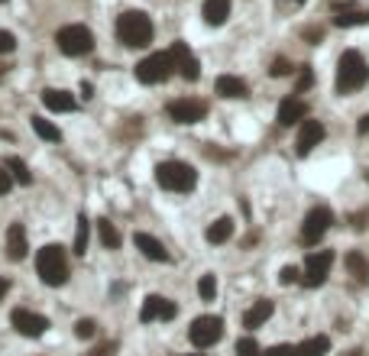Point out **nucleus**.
<instances>
[{
    "label": "nucleus",
    "instance_id": "obj_9",
    "mask_svg": "<svg viewBox=\"0 0 369 356\" xmlns=\"http://www.w3.org/2000/svg\"><path fill=\"white\" fill-rule=\"evenodd\" d=\"M330 266H334V249H318V253H311L308 259H304V275L302 282L308 285V289H318V285H324L330 275Z\"/></svg>",
    "mask_w": 369,
    "mask_h": 356
},
{
    "label": "nucleus",
    "instance_id": "obj_21",
    "mask_svg": "<svg viewBox=\"0 0 369 356\" xmlns=\"http://www.w3.org/2000/svg\"><path fill=\"white\" fill-rule=\"evenodd\" d=\"M230 0H204V20H208L210 26H220L227 23V17H230Z\"/></svg>",
    "mask_w": 369,
    "mask_h": 356
},
{
    "label": "nucleus",
    "instance_id": "obj_33",
    "mask_svg": "<svg viewBox=\"0 0 369 356\" xmlns=\"http://www.w3.org/2000/svg\"><path fill=\"white\" fill-rule=\"evenodd\" d=\"M269 75H272V78H286V75H292V62H288V59H276L272 65H269Z\"/></svg>",
    "mask_w": 369,
    "mask_h": 356
},
{
    "label": "nucleus",
    "instance_id": "obj_26",
    "mask_svg": "<svg viewBox=\"0 0 369 356\" xmlns=\"http://www.w3.org/2000/svg\"><path fill=\"white\" fill-rule=\"evenodd\" d=\"M98 237H101V243L107 246V249H117V246H120V233H117V227H114L107 217H98Z\"/></svg>",
    "mask_w": 369,
    "mask_h": 356
},
{
    "label": "nucleus",
    "instance_id": "obj_8",
    "mask_svg": "<svg viewBox=\"0 0 369 356\" xmlns=\"http://www.w3.org/2000/svg\"><path fill=\"white\" fill-rule=\"evenodd\" d=\"M330 224H334L330 207H311V211L304 214V224H302V243L318 246L321 240H324V233L330 230Z\"/></svg>",
    "mask_w": 369,
    "mask_h": 356
},
{
    "label": "nucleus",
    "instance_id": "obj_19",
    "mask_svg": "<svg viewBox=\"0 0 369 356\" xmlns=\"http://www.w3.org/2000/svg\"><path fill=\"white\" fill-rule=\"evenodd\" d=\"M272 311H276V305L269 301V298H260V301H253V308L243 314V327L246 331H256V327H262V324L272 317Z\"/></svg>",
    "mask_w": 369,
    "mask_h": 356
},
{
    "label": "nucleus",
    "instance_id": "obj_37",
    "mask_svg": "<svg viewBox=\"0 0 369 356\" xmlns=\"http://www.w3.org/2000/svg\"><path fill=\"white\" fill-rule=\"evenodd\" d=\"M117 353V343H114V340H110V343H101V347H94L91 350V356H114Z\"/></svg>",
    "mask_w": 369,
    "mask_h": 356
},
{
    "label": "nucleus",
    "instance_id": "obj_36",
    "mask_svg": "<svg viewBox=\"0 0 369 356\" xmlns=\"http://www.w3.org/2000/svg\"><path fill=\"white\" fill-rule=\"evenodd\" d=\"M314 85V75H311V65H302V78H298V94L304 91V88Z\"/></svg>",
    "mask_w": 369,
    "mask_h": 356
},
{
    "label": "nucleus",
    "instance_id": "obj_29",
    "mask_svg": "<svg viewBox=\"0 0 369 356\" xmlns=\"http://www.w3.org/2000/svg\"><path fill=\"white\" fill-rule=\"evenodd\" d=\"M88 253V221L78 217V233H75V256Z\"/></svg>",
    "mask_w": 369,
    "mask_h": 356
},
{
    "label": "nucleus",
    "instance_id": "obj_39",
    "mask_svg": "<svg viewBox=\"0 0 369 356\" xmlns=\"http://www.w3.org/2000/svg\"><path fill=\"white\" fill-rule=\"evenodd\" d=\"M10 188H13V175H7V172H0V198L7 195Z\"/></svg>",
    "mask_w": 369,
    "mask_h": 356
},
{
    "label": "nucleus",
    "instance_id": "obj_31",
    "mask_svg": "<svg viewBox=\"0 0 369 356\" xmlns=\"http://www.w3.org/2000/svg\"><path fill=\"white\" fill-rule=\"evenodd\" d=\"M236 356H262V350H260V343H256V337L236 340Z\"/></svg>",
    "mask_w": 369,
    "mask_h": 356
},
{
    "label": "nucleus",
    "instance_id": "obj_28",
    "mask_svg": "<svg viewBox=\"0 0 369 356\" xmlns=\"http://www.w3.org/2000/svg\"><path fill=\"white\" fill-rule=\"evenodd\" d=\"M198 295L204 298V301H214V295H217V279L214 275H201V282H198Z\"/></svg>",
    "mask_w": 369,
    "mask_h": 356
},
{
    "label": "nucleus",
    "instance_id": "obj_5",
    "mask_svg": "<svg viewBox=\"0 0 369 356\" xmlns=\"http://www.w3.org/2000/svg\"><path fill=\"white\" fill-rule=\"evenodd\" d=\"M55 43H59L62 55H72V59H78V55H88V52L94 49V36H91V29H88V26L68 23V26H62L59 33H55Z\"/></svg>",
    "mask_w": 369,
    "mask_h": 356
},
{
    "label": "nucleus",
    "instance_id": "obj_3",
    "mask_svg": "<svg viewBox=\"0 0 369 356\" xmlns=\"http://www.w3.org/2000/svg\"><path fill=\"white\" fill-rule=\"evenodd\" d=\"M36 272H39V279L52 289H59L68 282V256H65V246L59 243H49L42 246L39 256H36Z\"/></svg>",
    "mask_w": 369,
    "mask_h": 356
},
{
    "label": "nucleus",
    "instance_id": "obj_27",
    "mask_svg": "<svg viewBox=\"0 0 369 356\" xmlns=\"http://www.w3.org/2000/svg\"><path fill=\"white\" fill-rule=\"evenodd\" d=\"M33 130H36V136L49 139V143H59V139H62V130L55 127L52 120H46V117H33Z\"/></svg>",
    "mask_w": 369,
    "mask_h": 356
},
{
    "label": "nucleus",
    "instance_id": "obj_45",
    "mask_svg": "<svg viewBox=\"0 0 369 356\" xmlns=\"http://www.w3.org/2000/svg\"><path fill=\"white\" fill-rule=\"evenodd\" d=\"M192 356H201V353H192Z\"/></svg>",
    "mask_w": 369,
    "mask_h": 356
},
{
    "label": "nucleus",
    "instance_id": "obj_22",
    "mask_svg": "<svg viewBox=\"0 0 369 356\" xmlns=\"http://www.w3.org/2000/svg\"><path fill=\"white\" fill-rule=\"evenodd\" d=\"M204 237H208V243H214V246L227 243V240L234 237V221H230V217H217V221L208 227V233H204Z\"/></svg>",
    "mask_w": 369,
    "mask_h": 356
},
{
    "label": "nucleus",
    "instance_id": "obj_44",
    "mask_svg": "<svg viewBox=\"0 0 369 356\" xmlns=\"http://www.w3.org/2000/svg\"><path fill=\"white\" fill-rule=\"evenodd\" d=\"M295 4H304V0H295Z\"/></svg>",
    "mask_w": 369,
    "mask_h": 356
},
{
    "label": "nucleus",
    "instance_id": "obj_14",
    "mask_svg": "<svg viewBox=\"0 0 369 356\" xmlns=\"http://www.w3.org/2000/svg\"><path fill=\"white\" fill-rule=\"evenodd\" d=\"M308 120V104L298 101V97H286L279 104V123L282 127H295V123H304Z\"/></svg>",
    "mask_w": 369,
    "mask_h": 356
},
{
    "label": "nucleus",
    "instance_id": "obj_11",
    "mask_svg": "<svg viewBox=\"0 0 369 356\" xmlns=\"http://www.w3.org/2000/svg\"><path fill=\"white\" fill-rule=\"evenodd\" d=\"M166 114L175 120V123H198V120H204V114H208V104L194 101V97H178V101H172L166 107Z\"/></svg>",
    "mask_w": 369,
    "mask_h": 356
},
{
    "label": "nucleus",
    "instance_id": "obj_2",
    "mask_svg": "<svg viewBox=\"0 0 369 356\" xmlns=\"http://www.w3.org/2000/svg\"><path fill=\"white\" fill-rule=\"evenodd\" d=\"M369 81V65L356 49H347L337 62V94H353Z\"/></svg>",
    "mask_w": 369,
    "mask_h": 356
},
{
    "label": "nucleus",
    "instance_id": "obj_16",
    "mask_svg": "<svg viewBox=\"0 0 369 356\" xmlns=\"http://www.w3.org/2000/svg\"><path fill=\"white\" fill-rule=\"evenodd\" d=\"M39 97H42V104H46V111H55V114H68L78 107L75 97L68 91H59V88H46Z\"/></svg>",
    "mask_w": 369,
    "mask_h": 356
},
{
    "label": "nucleus",
    "instance_id": "obj_12",
    "mask_svg": "<svg viewBox=\"0 0 369 356\" xmlns=\"http://www.w3.org/2000/svg\"><path fill=\"white\" fill-rule=\"evenodd\" d=\"M178 314V305L175 301H168L162 295H146L143 308H140V321L143 324H152V321H172Z\"/></svg>",
    "mask_w": 369,
    "mask_h": 356
},
{
    "label": "nucleus",
    "instance_id": "obj_30",
    "mask_svg": "<svg viewBox=\"0 0 369 356\" xmlns=\"http://www.w3.org/2000/svg\"><path fill=\"white\" fill-rule=\"evenodd\" d=\"M7 169L13 172V178H17L20 185H29V182H33V175H29V169H26L23 162L20 159H7Z\"/></svg>",
    "mask_w": 369,
    "mask_h": 356
},
{
    "label": "nucleus",
    "instance_id": "obj_25",
    "mask_svg": "<svg viewBox=\"0 0 369 356\" xmlns=\"http://www.w3.org/2000/svg\"><path fill=\"white\" fill-rule=\"evenodd\" d=\"M347 269H350V275L356 282H369V263H366V256L363 253H347Z\"/></svg>",
    "mask_w": 369,
    "mask_h": 356
},
{
    "label": "nucleus",
    "instance_id": "obj_34",
    "mask_svg": "<svg viewBox=\"0 0 369 356\" xmlns=\"http://www.w3.org/2000/svg\"><path fill=\"white\" fill-rule=\"evenodd\" d=\"M17 49V39L10 29H0V55H10V52Z\"/></svg>",
    "mask_w": 369,
    "mask_h": 356
},
{
    "label": "nucleus",
    "instance_id": "obj_20",
    "mask_svg": "<svg viewBox=\"0 0 369 356\" xmlns=\"http://www.w3.org/2000/svg\"><path fill=\"white\" fill-rule=\"evenodd\" d=\"M214 91L220 94V97H246V81L236 75H220L217 81H214Z\"/></svg>",
    "mask_w": 369,
    "mask_h": 356
},
{
    "label": "nucleus",
    "instance_id": "obj_41",
    "mask_svg": "<svg viewBox=\"0 0 369 356\" xmlns=\"http://www.w3.org/2000/svg\"><path fill=\"white\" fill-rule=\"evenodd\" d=\"M356 130H360V133H369V114L360 120V127H356Z\"/></svg>",
    "mask_w": 369,
    "mask_h": 356
},
{
    "label": "nucleus",
    "instance_id": "obj_18",
    "mask_svg": "<svg viewBox=\"0 0 369 356\" xmlns=\"http://www.w3.org/2000/svg\"><path fill=\"white\" fill-rule=\"evenodd\" d=\"M26 253H29V246H26V230H23V224H10V227H7V259L20 263Z\"/></svg>",
    "mask_w": 369,
    "mask_h": 356
},
{
    "label": "nucleus",
    "instance_id": "obj_40",
    "mask_svg": "<svg viewBox=\"0 0 369 356\" xmlns=\"http://www.w3.org/2000/svg\"><path fill=\"white\" fill-rule=\"evenodd\" d=\"M7 292H10V282H7V279H0V301L7 298Z\"/></svg>",
    "mask_w": 369,
    "mask_h": 356
},
{
    "label": "nucleus",
    "instance_id": "obj_4",
    "mask_svg": "<svg viewBox=\"0 0 369 356\" xmlns=\"http://www.w3.org/2000/svg\"><path fill=\"white\" fill-rule=\"evenodd\" d=\"M156 182H159L166 191L188 195V191H194V185H198V172H194V165H188V162L168 159V162H159V165H156Z\"/></svg>",
    "mask_w": 369,
    "mask_h": 356
},
{
    "label": "nucleus",
    "instance_id": "obj_32",
    "mask_svg": "<svg viewBox=\"0 0 369 356\" xmlns=\"http://www.w3.org/2000/svg\"><path fill=\"white\" fill-rule=\"evenodd\" d=\"M75 334L81 340H91V337H98V324H94L91 317H81V321H78V327H75Z\"/></svg>",
    "mask_w": 369,
    "mask_h": 356
},
{
    "label": "nucleus",
    "instance_id": "obj_43",
    "mask_svg": "<svg viewBox=\"0 0 369 356\" xmlns=\"http://www.w3.org/2000/svg\"><path fill=\"white\" fill-rule=\"evenodd\" d=\"M4 75H7V65H0V78H4Z\"/></svg>",
    "mask_w": 369,
    "mask_h": 356
},
{
    "label": "nucleus",
    "instance_id": "obj_17",
    "mask_svg": "<svg viewBox=\"0 0 369 356\" xmlns=\"http://www.w3.org/2000/svg\"><path fill=\"white\" fill-rule=\"evenodd\" d=\"M133 243H136V249H140L146 259H152V263H168V259H172L166 246H162L156 237H149V233H136Z\"/></svg>",
    "mask_w": 369,
    "mask_h": 356
},
{
    "label": "nucleus",
    "instance_id": "obj_6",
    "mask_svg": "<svg viewBox=\"0 0 369 356\" xmlns=\"http://www.w3.org/2000/svg\"><path fill=\"white\" fill-rule=\"evenodd\" d=\"M175 71V62H172V52H152L146 55L140 65H136V78L143 81V85H162L168 81Z\"/></svg>",
    "mask_w": 369,
    "mask_h": 356
},
{
    "label": "nucleus",
    "instance_id": "obj_46",
    "mask_svg": "<svg viewBox=\"0 0 369 356\" xmlns=\"http://www.w3.org/2000/svg\"><path fill=\"white\" fill-rule=\"evenodd\" d=\"M0 4H7V0H0Z\"/></svg>",
    "mask_w": 369,
    "mask_h": 356
},
{
    "label": "nucleus",
    "instance_id": "obj_24",
    "mask_svg": "<svg viewBox=\"0 0 369 356\" xmlns=\"http://www.w3.org/2000/svg\"><path fill=\"white\" fill-rule=\"evenodd\" d=\"M324 353H330V337H324V334L298 343V356H324Z\"/></svg>",
    "mask_w": 369,
    "mask_h": 356
},
{
    "label": "nucleus",
    "instance_id": "obj_1",
    "mask_svg": "<svg viewBox=\"0 0 369 356\" xmlns=\"http://www.w3.org/2000/svg\"><path fill=\"white\" fill-rule=\"evenodd\" d=\"M117 39L130 49H143L152 43V20L143 10H123L117 17Z\"/></svg>",
    "mask_w": 369,
    "mask_h": 356
},
{
    "label": "nucleus",
    "instance_id": "obj_23",
    "mask_svg": "<svg viewBox=\"0 0 369 356\" xmlns=\"http://www.w3.org/2000/svg\"><path fill=\"white\" fill-rule=\"evenodd\" d=\"M363 23H369V10L350 7V10H340V13L334 17V26H340V29H350V26H363Z\"/></svg>",
    "mask_w": 369,
    "mask_h": 356
},
{
    "label": "nucleus",
    "instance_id": "obj_10",
    "mask_svg": "<svg viewBox=\"0 0 369 356\" xmlns=\"http://www.w3.org/2000/svg\"><path fill=\"white\" fill-rule=\"evenodd\" d=\"M10 324H13V331L23 334V337H42V334L52 327L49 317H42V314L29 311V308H17V311L10 314Z\"/></svg>",
    "mask_w": 369,
    "mask_h": 356
},
{
    "label": "nucleus",
    "instance_id": "obj_15",
    "mask_svg": "<svg viewBox=\"0 0 369 356\" xmlns=\"http://www.w3.org/2000/svg\"><path fill=\"white\" fill-rule=\"evenodd\" d=\"M321 139H324V123L321 120H304L302 130H298V156H308Z\"/></svg>",
    "mask_w": 369,
    "mask_h": 356
},
{
    "label": "nucleus",
    "instance_id": "obj_35",
    "mask_svg": "<svg viewBox=\"0 0 369 356\" xmlns=\"http://www.w3.org/2000/svg\"><path fill=\"white\" fill-rule=\"evenodd\" d=\"M262 356H298V347H292V343H276V347H269Z\"/></svg>",
    "mask_w": 369,
    "mask_h": 356
},
{
    "label": "nucleus",
    "instance_id": "obj_38",
    "mask_svg": "<svg viewBox=\"0 0 369 356\" xmlns=\"http://www.w3.org/2000/svg\"><path fill=\"white\" fill-rule=\"evenodd\" d=\"M279 279H282V285H292V282H298V269H295V266H286Z\"/></svg>",
    "mask_w": 369,
    "mask_h": 356
},
{
    "label": "nucleus",
    "instance_id": "obj_13",
    "mask_svg": "<svg viewBox=\"0 0 369 356\" xmlns=\"http://www.w3.org/2000/svg\"><path fill=\"white\" fill-rule=\"evenodd\" d=\"M172 62H175V71L184 81H198V78H201V65H198V59L192 55L188 43H182V39L172 46Z\"/></svg>",
    "mask_w": 369,
    "mask_h": 356
},
{
    "label": "nucleus",
    "instance_id": "obj_7",
    "mask_svg": "<svg viewBox=\"0 0 369 356\" xmlns=\"http://www.w3.org/2000/svg\"><path fill=\"white\" fill-rule=\"evenodd\" d=\"M188 337H192V343L198 350L214 347V343L224 337V321H220L217 314H201V317H194V321H192Z\"/></svg>",
    "mask_w": 369,
    "mask_h": 356
},
{
    "label": "nucleus",
    "instance_id": "obj_42",
    "mask_svg": "<svg viewBox=\"0 0 369 356\" xmlns=\"http://www.w3.org/2000/svg\"><path fill=\"white\" fill-rule=\"evenodd\" d=\"M344 356H363V350H360V347H356V350H347Z\"/></svg>",
    "mask_w": 369,
    "mask_h": 356
}]
</instances>
